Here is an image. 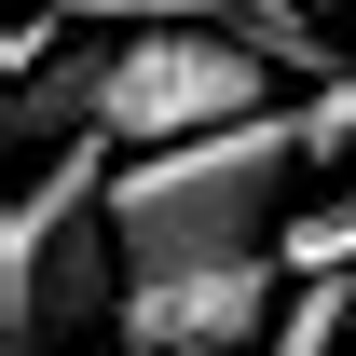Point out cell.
Here are the masks:
<instances>
[{
  "mask_svg": "<svg viewBox=\"0 0 356 356\" xmlns=\"http://www.w3.org/2000/svg\"><path fill=\"white\" fill-rule=\"evenodd\" d=\"M343 14H356V0H343Z\"/></svg>",
  "mask_w": 356,
  "mask_h": 356,
  "instance_id": "8992f818",
  "label": "cell"
},
{
  "mask_svg": "<svg viewBox=\"0 0 356 356\" xmlns=\"http://www.w3.org/2000/svg\"><path fill=\"white\" fill-rule=\"evenodd\" d=\"M288 124H302V151H315V165H343V151H356V69H343V83H315Z\"/></svg>",
  "mask_w": 356,
  "mask_h": 356,
  "instance_id": "5b68a950",
  "label": "cell"
},
{
  "mask_svg": "<svg viewBox=\"0 0 356 356\" xmlns=\"http://www.w3.org/2000/svg\"><path fill=\"white\" fill-rule=\"evenodd\" d=\"M28 14H55L69 42H137V28H233V0H28Z\"/></svg>",
  "mask_w": 356,
  "mask_h": 356,
  "instance_id": "3957f363",
  "label": "cell"
},
{
  "mask_svg": "<svg viewBox=\"0 0 356 356\" xmlns=\"http://www.w3.org/2000/svg\"><path fill=\"white\" fill-rule=\"evenodd\" d=\"M302 124L261 110L233 137H192V151H124L110 178V247H124V288H192V274H261L274 233L302 220Z\"/></svg>",
  "mask_w": 356,
  "mask_h": 356,
  "instance_id": "6da1fadb",
  "label": "cell"
},
{
  "mask_svg": "<svg viewBox=\"0 0 356 356\" xmlns=\"http://www.w3.org/2000/svg\"><path fill=\"white\" fill-rule=\"evenodd\" d=\"M343 343H356V274H315V288H288L261 356H343Z\"/></svg>",
  "mask_w": 356,
  "mask_h": 356,
  "instance_id": "277c9868",
  "label": "cell"
},
{
  "mask_svg": "<svg viewBox=\"0 0 356 356\" xmlns=\"http://www.w3.org/2000/svg\"><path fill=\"white\" fill-rule=\"evenodd\" d=\"M274 69L247 28H137L110 42V96H96V137L110 151H192V137H233L274 110Z\"/></svg>",
  "mask_w": 356,
  "mask_h": 356,
  "instance_id": "7a4b0ae2",
  "label": "cell"
}]
</instances>
